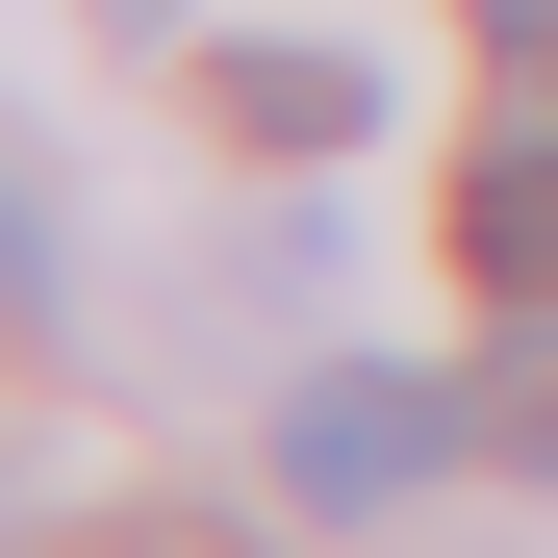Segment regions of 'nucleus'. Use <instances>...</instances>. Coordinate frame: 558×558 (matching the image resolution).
I'll return each mask as SVG.
<instances>
[{"label":"nucleus","mask_w":558,"mask_h":558,"mask_svg":"<svg viewBox=\"0 0 558 558\" xmlns=\"http://www.w3.org/2000/svg\"><path fill=\"white\" fill-rule=\"evenodd\" d=\"M432 457H457V381H305L279 407V483L305 508H407Z\"/></svg>","instance_id":"f257e3e1"},{"label":"nucleus","mask_w":558,"mask_h":558,"mask_svg":"<svg viewBox=\"0 0 558 558\" xmlns=\"http://www.w3.org/2000/svg\"><path fill=\"white\" fill-rule=\"evenodd\" d=\"M229 128H254V153H355L381 76H355V51H229Z\"/></svg>","instance_id":"f03ea898"},{"label":"nucleus","mask_w":558,"mask_h":558,"mask_svg":"<svg viewBox=\"0 0 558 558\" xmlns=\"http://www.w3.org/2000/svg\"><path fill=\"white\" fill-rule=\"evenodd\" d=\"M457 254H483L508 305H558V128H533V153H483V178H457Z\"/></svg>","instance_id":"7ed1b4c3"},{"label":"nucleus","mask_w":558,"mask_h":558,"mask_svg":"<svg viewBox=\"0 0 558 558\" xmlns=\"http://www.w3.org/2000/svg\"><path fill=\"white\" fill-rule=\"evenodd\" d=\"M483 457H558V305L508 330V381H483Z\"/></svg>","instance_id":"20e7f679"}]
</instances>
